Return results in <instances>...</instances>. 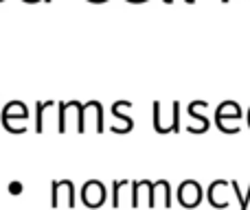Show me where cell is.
Wrapping results in <instances>:
<instances>
[{
    "mask_svg": "<svg viewBox=\"0 0 250 210\" xmlns=\"http://www.w3.org/2000/svg\"><path fill=\"white\" fill-rule=\"evenodd\" d=\"M57 132H77L83 134V103L82 101H62L60 103V123H57Z\"/></svg>",
    "mask_w": 250,
    "mask_h": 210,
    "instance_id": "obj_1",
    "label": "cell"
},
{
    "mask_svg": "<svg viewBox=\"0 0 250 210\" xmlns=\"http://www.w3.org/2000/svg\"><path fill=\"white\" fill-rule=\"evenodd\" d=\"M51 204L53 208L75 206V186L70 180H55L51 184Z\"/></svg>",
    "mask_w": 250,
    "mask_h": 210,
    "instance_id": "obj_2",
    "label": "cell"
},
{
    "mask_svg": "<svg viewBox=\"0 0 250 210\" xmlns=\"http://www.w3.org/2000/svg\"><path fill=\"white\" fill-rule=\"evenodd\" d=\"M83 129L101 134L104 132V107L99 101H88L83 103Z\"/></svg>",
    "mask_w": 250,
    "mask_h": 210,
    "instance_id": "obj_3",
    "label": "cell"
},
{
    "mask_svg": "<svg viewBox=\"0 0 250 210\" xmlns=\"http://www.w3.org/2000/svg\"><path fill=\"white\" fill-rule=\"evenodd\" d=\"M178 202L185 208H195L202 202V186L195 180H185L178 186Z\"/></svg>",
    "mask_w": 250,
    "mask_h": 210,
    "instance_id": "obj_4",
    "label": "cell"
},
{
    "mask_svg": "<svg viewBox=\"0 0 250 210\" xmlns=\"http://www.w3.org/2000/svg\"><path fill=\"white\" fill-rule=\"evenodd\" d=\"M105 195H108L105 193V186L99 180H88L82 189V202L88 208H99L105 202Z\"/></svg>",
    "mask_w": 250,
    "mask_h": 210,
    "instance_id": "obj_5",
    "label": "cell"
},
{
    "mask_svg": "<svg viewBox=\"0 0 250 210\" xmlns=\"http://www.w3.org/2000/svg\"><path fill=\"white\" fill-rule=\"evenodd\" d=\"M2 123H9L11 118H22V120H26L29 118V110H26V105L22 103V101H9L7 105H4V110H2Z\"/></svg>",
    "mask_w": 250,
    "mask_h": 210,
    "instance_id": "obj_6",
    "label": "cell"
},
{
    "mask_svg": "<svg viewBox=\"0 0 250 210\" xmlns=\"http://www.w3.org/2000/svg\"><path fill=\"white\" fill-rule=\"evenodd\" d=\"M158 197H160V206H165V208L171 206V191H169V182H167V180L154 182V193H151V202H154V208L158 206Z\"/></svg>",
    "mask_w": 250,
    "mask_h": 210,
    "instance_id": "obj_7",
    "label": "cell"
},
{
    "mask_svg": "<svg viewBox=\"0 0 250 210\" xmlns=\"http://www.w3.org/2000/svg\"><path fill=\"white\" fill-rule=\"evenodd\" d=\"M125 107H132V103L129 101H114L112 103V114H114V118H121L123 120V134H127L129 129L134 127V118L132 116H127L125 114Z\"/></svg>",
    "mask_w": 250,
    "mask_h": 210,
    "instance_id": "obj_8",
    "label": "cell"
},
{
    "mask_svg": "<svg viewBox=\"0 0 250 210\" xmlns=\"http://www.w3.org/2000/svg\"><path fill=\"white\" fill-rule=\"evenodd\" d=\"M226 116H230V118H239V116H242V107L235 103V101H224V103L217 107V112H215L217 123H220V120H224Z\"/></svg>",
    "mask_w": 250,
    "mask_h": 210,
    "instance_id": "obj_9",
    "label": "cell"
},
{
    "mask_svg": "<svg viewBox=\"0 0 250 210\" xmlns=\"http://www.w3.org/2000/svg\"><path fill=\"white\" fill-rule=\"evenodd\" d=\"M53 105V101H40L38 103V123H35V132H40L42 134L44 132V112H46V107H51Z\"/></svg>",
    "mask_w": 250,
    "mask_h": 210,
    "instance_id": "obj_10",
    "label": "cell"
},
{
    "mask_svg": "<svg viewBox=\"0 0 250 210\" xmlns=\"http://www.w3.org/2000/svg\"><path fill=\"white\" fill-rule=\"evenodd\" d=\"M9 191H11V195H20L22 184H20V182H11V184H9Z\"/></svg>",
    "mask_w": 250,
    "mask_h": 210,
    "instance_id": "obj_11",
    "label": "cell"
},
{
    "mask_svg": "<svg viewBox=\"0 0 250 210\" xmlns=\"http://www.w3.org/2000/svg\"><path fill=\"white\" fill-rule=\"evenodd\" d=\"M88 2H95V4H99V2H108V0H88Z\"/></svg>",
    "mask_w": 250,
    "mask_h": 210,
    "instance_id": "obj_12",
    "label": "cell"
},
{
    "mask_svg": "<svg viewBox=\"0 0 250 210\" xmlns=\"http://www.w3.org/2000/svg\"><path fill=\"white\" fill-rule=\"evenodd\" d=\"M24 2H31V4H33V2H42V0H24Z\"/></svg>",
    "mask_w": 250,
    "mask_h": 210,
    "instance_id": "obj_13",
    "label": "cell"
},
{
    "mask_svg": "<svg viewBox=\"0 0 250 210\" xmlns=\"http://www.w3.org/2000/svg\"><path fill=\"white\" fill-rule=\"evenodd\" d=\"M163 2H167V4H171V2H173V0H163Z\"/></svg>",
    "mask_w": 250,
    "mask_h": 210,
    "instance_id": "obj_14",
    "label": "cell"
},
{
    "mask_svg": "<svg viewBox=\"0 0 250 210\" xmlns=\"http://www.w3.org/2000/svg\"><path fill=\"white\" fill-rule=\"evenodd\" d=\"M187 2H189V4H193V2H195V0H187Z\"/></svg>",
    "mask_w": 250,
    "mask_h": 210,
    "instance_id": "obj_15",
    "label": "cell"
},
{
    "mask_svg": "<svg viewBox=\"0 0 250 210\" xmlns=\"http://www.w3.org/2000/svg\"><path fill=\"white\" fill-rule=\"evenodd\" d=\"M248 123H250V110H248Z\"/></svg>",
    "mask_w": 250,
    "mask_h": 210,
    "instance_id": "obj_16",
    "label": "cell"
}]
</instances>
